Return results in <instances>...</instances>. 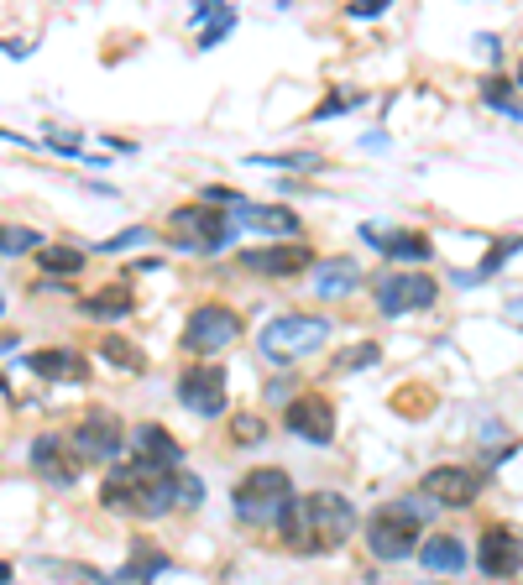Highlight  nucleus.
<instances>
[{"instance_id": "nucleus-9", "label": "nucleus", "mask_w": 523, "mask_h": 585, "mask_svg": "<svg viewBox=\"0 0 523 585\" xmlns=\"http://www.w3.org/2000/svg\"><path fill=\"white\" fill-rule=\"evenodd\" d=\"M372 298H377V314H419L429 309V303L440 298V283L429 272H382L377 283H372Z\"/></svg>"}, {"instance_id": "nucleus-34", "label": "nucleus", "mask_w": 523, "mask_h": 585, "mask_svg": "<svg viewBox=\"0 0 523 585\" xmlns=\"http://www.w3.org/2000/svg\"><path fill=\"white\" fill-rule=\"evenodd\" d=\"M398 512H403V518H414V523H424V518H435V502H429V497H408V502H398Z\"/></svg>"}, {"instance_id": "nucleus-8", "label": "nucleus", "mask_w": 523, "mask_h": 585, "mask_svg": "<svg viewBox=\"0 0 523 585\" xmlns=\"http://www.w3.org/2000/svg\"><path fill=\"white\" fill-rule=\"evenodd\" d=\"M367 549H372L377 565H398V559L419 554V523H414V518H403L398 502L377 507L372 518H367Z\"/></svg>"}, {"instance_id": "nucleus-21", "label": "nucleus", "mask_w": 523, "mask_h": 585, "mask_svg": "<svg viewBox=\"0 0 523 585\" xmlns=\"http://www.w3.org/2000/svg\"><path fill=\"white\" fill-rule=\"evenodd\" d=\"M136 455H142L147 465H157V471H178V465H184V444H178L163 424H142L136 429Z\"/></svg>"}, {"instance_id": "nucleus-4", "label": "nucleus", "mask_w": 523, "mask_h": 585, "mask_svg": "<svg viewBox=\"0 0 523 585\" xmlns=\"http://www.w3.org/2000/svg\"><path fill=\"white\" fill-rule=\"evenodd\" d=\"M246 335V319L231 309V303H199V309H189L184 319V345L189 356H220V350H231L236 340Z\"/></svg>"}, {"instance_id": "nucleus-3", "label": "nucleus", "mask_w": 523, "mask_h": 585, "mask_svg": "<svg viewBox=\"0 0 523 585\" xmlns=\"http://www.w3.org/2000/svg\"><path fill=\"white\" fill-rule=\"evenodd\" d=\"M293 502L299 497H293V476L283 465H257V471H246L231 486V512L246 528H278Z\"/></svg>"}, {"instance_id": "nucleus-12", "label": "nucleus", "mask_w": 523, "mask_h": 585, "mask_svg": "<svg viewBox=\"0 0 523 585\" xmlns=\"http://www.w3.org/2000/svg\"><path fill=\"white\" fill-rule=\"evenodd\" d=\"M482 481H487V471H471V465H435V471L419 481V491L435 507H471L482 497Z\"/></svg>"}, {"instance_id": "nucleus-24", "label": "nucleus", "mask_w": 523, "mask_h": 585, "mask_svg": "<svg viewBox=\"0 0 523 585\" xmlns=\"http://www.w3.org/2000/svg\"><path fill=\"white\" fill-rule=\"evenodd\" d=\"M100 361L105 366H121V371H147V350H136L126 335H105L100 340Z\"/></svg>"}, {"instance_id": "nucleus-13", "label": "nucleus", "mask_w": 523, "mask_h": 585, "mask_svg": "<svg viewBox=\"0 0 523 585\" xmlns=\"http://www.w3.org/2000/svg\"><path fill=\"white\" fill-rule=\"evenodd\" d=\"M178 403L199 418H220L225 413V371L220 366H189L184 377H178Z\"/></svg>"}, {"instance_id": "nucleus-33", "label": "nucleus", "mask_w": 523, "mask_h": 585, "mask_svg": "<svg viewBox=\"0 0 523 585\" xmlns=\"http://www.w3.org/2000/svg\"><path fill=\"white\" fill-rule=\"evenodd\" d=\"M382 11H388V0H351V6H346L351 21H372V16H382Z\"/></svg>"}, {"instance_id": "nucleus-26", "label": "nucleus", "mask_w": 523, "mask_h": 585, "mask_svg": "<svg viewBox=\"0 0 523 585\" xmlns=\"http://www.w3.org/2000/svg\"><path fill=\"white\" fill-rule=\"evenodd\" d=\"M42 251V236L32 225H0V256H27Z\"/></svg>"}, {"instance_id": "nucleus-16", "label": "nucleus", "mask_w": 523, "mask_h": 585, "mask_svg": "<svg viewBox=\"0 0 523 585\" xmlns=\"http://www.w3.org/2000/svg\"><path fill=\"white\" fill-rule=\"evenodd\" d=\"M27 371H32V377H42V382H68V387L89 382V361L79 356V350H68V345L27 350Z\"/></svg>"}, {"instance_id": "nucleus-35", "label": "nucleus", "mask_w": 523, "mask_h": 585, "mask_svg": "<svg viewBox=\"0 0 523 585\" xmlns=\"http://www.w3.org/2000/svg\"><path fill=\"white\" fill-rule=\"evenodd\" d=\"M351 105H361V95H330L320 110H314V115H320V121H325V115H340V110H351Z\"/></svg>"}, {"instance_id": "nucleus-20", "label": "nucleus", "mask_w": 523, "mask_h": 585, "mask_svg": "<svg viewBox=\"0 0 523 585\" xmlns=\"http://www.w3.org/2000/svg\"><path fill=\"white\" fill-rule=\"evenodd\" d=\"M419 559H424V570L429 575H461L471 565V554L456 533H429L424 544H419Z\"/></svg>"}, {"instance_id": "nucleus-39", "label": "nucleus", "mask_w": 523, "mask_h": 585, "mask_svg": "<svg viewBox=\"0 0 523 585\" xmlns=\"http://www.w3.org/2000/svg\"><path fill=\"white\" fill-rule=\"evenodd\" d=\"M0 392H6V377H0Z\"/></svg>"}, {"instance_id": "nucleus-1", "label": "nucleus", "mask_w": 523, "mask_h": 585, "mask_svg": "<svg viewBox=\"0 0 523 585\" xmlns=\"http://www.w3.org/2000/svg\"><path fill=\"white\" fill-rule=\"evenodd\" d=\"M351 533H356V507L340 491H309L278 523V538L293 554H335L351 544Z\"/></svg>"}, {"instance_id": "nucleus-6", "label": "nucleus", "mask_w": 523, "mask_h": 585, "mask_svg": "<svg viewBox=\"0 0 523 585\" xmlns=\"http://www.w3.org/2000/svg\"><path fill=\"white\" fill-rule=\"evenodd\" d=\"M173 230H178V246L215 256L231 246L236 220H231V209H215V204H184V209H173Z\"/></svg>"}, {"instance_id": "nucleus-7", "label": "nucleus", "mask_w": 523, "mask_h": 585, "mask_svg": "<svg viewBox=\"0 0 523 585\" xmlns=\"http://www.w3.org/2000/svg\"><path fill=\"white\" fill-rule=\"evenodd\" d=\"M121 444H126V429H121V418L116 413H84L74 429H68V450H74L79 465H116L121 455Z\"/></svg>"}, {"instance_id": "nucleus-40", "label": "nucleus", "mask_w": 523, "mask_h": 585, "mask_svg": "<svg viewBox=\"0 0 523 585\" xmlns=\"http://www.w3.org/2000/svg\"><path fill=\"white\" fill-rule=\"evenodd\" d=\"M0 314H6V303H0Z\"/></svg>"}, {"instance_id": "nucleus-17", "label": "nucleus", "mask_w": 523, "mask_h": 585, "mask_svg": "<svg viewBox=\"0 0 523 585\" xmlns=\"http://www.w3.org/2000/svg\"><path fill=\"white\" fill-rule=\"evenodd\" d=\"M231 209H236V225H252V230H262V236H299V215H293L288 204H246L241 194L231 199Z\"/></svg>"}, {"instance_id": "nucleus-19", "label": "nucleus", "mask_w": 523, "mask_h": 585, "mask_svg": "<svg viewBox=\"0 0 523 585\" xmlns=\"http://www.w3.org/2000/svg\"><path fill=\"white\" fill-rule=\"evenodd\" d=\"M168 565H173V559H168L163 549H157L152 538H131V554H126V565H121L116 575H110V580H116V585H152V580L163 575Z\"/></svg>"}, {"instance_id": "nucleus-28", "label": "nucleus", "mask_w": 523, "mask_h": 585, "mask_svg": "<svg viewBox=\"0 0 523 585\" xmlns=\"http://www.w3.org/2000/svg\"><path fill=\"white\" fill-rule=\"evenodd\" d=\"M262 434H267V424H262L257 413H241V418H231V439H236V444H257Z\"/></svg>"}, {"instance_id": "nucleus-32", "label": "nucleus", "mask_w": 523, "mask_h": 585, "mask_svg": "<svg viewBox=\"0 0 523 585\" xmlns=\"http://www.w3.org/2000/svg\"><path fill=\"white\" fill-rule=\"evenodd\" d=\"M199 502H204V481L178 471V507H199Z\"/></svg>"}, {"instance_id": "nucleus-11", "label": "nucleus", "mask_w": 523, "mask_h": 585, "mask_svg": "<svg viewBox=\"0 0 523 585\" xmlns=\"http://www.w3.org/2000/svg\"><path fill=\"white\" fill-rule=\"evenodd\" d=\"M283 429L293 439H304V444H325L335 439V403L325 392H299V397H288L283 403Z\"/></svg>"}, {"instance_id": "nucleus-31", "label": "nucleus", "mask_w": 523, "mask_h": 585, "mask_svg": "<svg viewBox=\"0 0 523 585\" xmlns=\"http://www.w3.org/2000/svg\"><path fill=\"white\" fill-rule=\"evenodd\" d=\"M267 168H320V157L314 152H283V157H257Z\"/></svg>"}, {"instance_id": "nucleus-37", "label": "nucleus", "mask_w": 523, "mask_h": 585, "mask_svg": "<svg viewBox=\"0 0 523 585\" xmlns=\"http://www.w3.org/2000/svg\"><path fill=\"white\" fill-rule=\"evenodd\" d=\"M11 580H16V570L6 565V559H0V585H11Z\"/></svg>"}, {"instance_id": "nucleus-38", "label": "nucleus", "mask_w": 523, "mask_h": 585, "mask_svg": "<svg viewBox=\"0 0 523 585\" xmlns=\"http://www.w3.org/2000/svg\"><path fill=\"white\" fill-rule=\"evenodd\" d=\"M518 84H523V63H518Z\"/></svg>"}, {"instance_id": "nucleus-27", "label": "nucleus", "mask_w": 523, "mask_h": 585, "mask_svg": "<svg viewBox=\"0 0 523 585\" xmlns=\"http://www.w3.org/2000/svg\"><path fill=\"white\" fill-rule=\"evenodd\" d=\"M482 105L503 110L508 121H523V100H513V95H508V84H503V79H487V84H482Z\"/></svg>"}, {"instance_id": "nucleus-10", "label": "nucleus", "mask_w": 523, "mask_h": 585, "mask_svg": "<svg viewBox=\"0 0 523 585\" xmlns=\"http://www.w3.org/2000/svg\"><path fill=\"white\" fill-rule=\"evenodd\" d=\"M471 565L482 570L487 580H513V575H523V533L513 523H487L482 538H476Z\"/></svg>"}, {"instance_id": "nucleus-14", "label": "nucleus", "mask_w": 523, "mask_h": 585, "mask_svg": "<svg viewBox=\"0 0 523 585\" xmlns=\"http://www.w3.org/2000/svg\"><path fill=\"white\" fill-rule=\"evenodd\" d=\"M241 267L262 272V277L314 272V246H304V241H272V246H257V251H241Z\"/></svg>"}, {"instance_id": "nucleus-36", "label": "nucleus", "mask_w": 523, "mask_h": 585, "mask_svg": "<svg viewBox=\"0 0 523 585\" xmlns=\"http://www.w3.org/2000/svg\"><path fill=\"white\" fill-rule=\"evenodd\" d=\"M372 361H377V345H361V350L346 356V366H372Z\"/></svg>"}, {"instance_id": "nucleus-22", "label": "nucleus", "mask_w": 523, "mask_h": 585, "mask_svg": "<svg viewBox=\"0 0 523 585\" xmlns=\"http://www.w3.org/2000/svg\"><path fill=\"white\" fill-rule=\"evenodd\" d=\"M367 241H377L388 262H429V256H435V241H429L424 230H388V236L367 230Z\"/></svg>"}, {"instance_id": "nucleus-2", "label": "nucleus", "mask_w": 523, "mask_h": 585, "mask_svg": "<svg viewBox=\"0 0 523 585\" xmlns=\"http://www.w3.org/2000/svg\"><path fill=\"white\" fill-rule=\"evenodd\" d=\"M100 507L126 512V518H163L178 507V471H157L142 455L116 460L100 481Z\"/></svg>"}, {"instance_id": "nucleus-30", "label": "nucleus", "mask_w": 523, "mask_h": 585, "mask_svg": "<svg viewBox=\"0 0 523 585\" xmlns=\"http://www.w3.org/2000/svg\"><path fill=\"white\" fill-rule=\"evenodd\" d=\"M126 246H147V225H131V230H121V236H110V241L100 246V256H110V251H126Z\"/></svg>"}, {"instance_id": "nucleus-29", "label": "nucleus", "mask_w": 523, "mask_h": 585, "mask_svg": "<svg viewBox=\"0 0 523 585\" xmlns=\"http://www.w3.org/2000/svg\"><path fill=\"white\" fill-rule=\"evenodd\" d=\"M518 246H523V241H518V236H508V241H503V246H492V256H487V262H482V267H476V272H471V277H492V272H497V267H503V262H508V256H513V251H518Z\"/></svg>"}, {"instance_id": "nucleus-23", "label": "nucleus", "mask_w": 523, "mask_h": 585, "mask_svg": "<svg viewBox=\"0 0 523 585\" xmlns=\"http://www.w3.org/2000/svg\"><path fill=\"white\" fill-rule=\"evenodd\" d=\"M79 314H89V319H126V314H136V298H131V288H100V293H89V298H79Z\"/></svg>"}, {"instance_id": "nucleus-18", "label": "nucleus", "mask_w": 523, "mask_h": 585, "mask_svg": "<svg viewBox=\"0 0 523 585\" xmlns=\"http://www.w3.org/2000/svg\"><path fill=\"white\" fill-rule=\"evenodd\" d=\"M356 288H361L356 256H325V262H314V298H351Z\"/></svg>"}, {"instance_id": "nucleus-15", "label": "nucleus", "mask_w": 523, "mask_h": 585, "mask_svg": "<svg viewBox=\"0 0 523 585\" xmlns=\"http://www.w3.org/2000/svg\"><path fill=\"white\" fill-rule=\"evenodd\" d=\"M27 460H32V471H37L42 481H53V486H74V481H79V460H74V450H68V439H63L58 429L37 434L32 450H27Z\"/></svg>"}, {"instance_id": "nucleus-5", "label": "nucleus", "mask_w": 523, "mask_h": 585, "mask_svg": "<svg viewBox=\"0 0 523 585\" xmlns=\"http://www.w3.org/2000/svg\"><path fill=\"white\" fill-rule=\"evenodd\" d=\"M325 340H330V319L325 314H278V319H267V330H262V350L272 361L314 356Z\"/></svg>"}, {"instance_id": "nucleus-25", "label": "nucleus", "mask_w": 523, "mask_h": 585, "mask_svg": "<svg viewBox=\"0 0 523 585\" xmlns=\"http://www.w3.org/2000/svg\"><path fill=\"white\" fill-rule=\"evenodd\" d=\"M37 267H42V272L74 277V272L84 267V251H79V246H42V251H37Z\"/></svg>"}]
</instances>
